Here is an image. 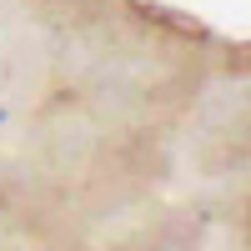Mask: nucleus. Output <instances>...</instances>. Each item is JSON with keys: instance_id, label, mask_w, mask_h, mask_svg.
Listing matches in <instances>:
<instances>
[{"instance_id": "nucleus-1", "label": "nucleus", "mask_w": 251, "mask_h": 251, "mask_svg": "<svg viewBox=\"0 0 251 251\" xmlns=\"http://www.w3.org/2000/svg\"><path fill=\"white\" fill-rule=\"evenodd\" d=\"M0 126H5V106H0Z\"/></svg>"}]
</instances>
